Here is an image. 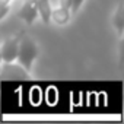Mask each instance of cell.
Returning a JSON list of instances; mask_svg holds the SVG:
<instances>
[{
  "label": "cell",
  "instance_id": "8992f818",
  "mask_svg": "<svg viewBox=\"0 0 124 124\" xmlns=\"http://www.w3.org/2000/svg\"><path fill=\"white\" fill-rule=\"evenodd\" d=\"M37 10H38V18H41V21L44 23H50L51 22V12H53V6H51V0H34Z\"/></svg>",
  "mask_w": 124,
  "mask_h": 124
},
{
  "label": "cell",
  "instance_id": "9c48e42d",
  "mask_svg": "<svg viewBox=\"0 0 124 124\" xmlns=\"http://www.w3.org/2000/svg\"><path fill=\"white\" fill-rule=\"evenodd\" d=\"M9 10H10L9 5H0V21H2V19L9 13Z\"/></svg>",
  "mask_w": 124,
  "mask_h": 124
},
{
  "label": "cell",
  "instance_id": "277c9868",
  "mask_svg": "<svg viewBox=\"0 0 124 124\" xmlns=\"http://www.w3.org/2000/svg\"><path fill=\"white\" fill-rule=\"evenodd\" d=\"M16 16L19 19H22L26 25H32L35 22V19L38 18V10L35 6V2L34 0H25L23 5L21 6V9L18 10Z\"/></svg>",
  "mask_w": 124,
  "mask_h": 124
},
{
  "label": "cell",
  "instance_id": "3957f363",
  "mask_svg": "<svg viewBox=\"0 0 124 124\" xmlns=\"http://www.w3.org/2000/svg\"><path fill=\"white\" fill-rule=\"evenodd\" d=\"M19 39L21 37L15 35L3 41V44L0 45V57L2 61H15L18 55V48H19Z\"/></svg>",
  "mask_w": 124,
  "mask_h": 124
},
{
  "label": "cell",
  "instance_id": "5b68a950",
  "mask_svg": "<svg viewBox=\"0 0 124 124\" xmlns=\"http://www.w3.org/2000/svg\"><path fill=\"white\" fill-rule=\"evenodd\" d=\"M70 18H72V12L69 8H64V6H57L55 9H53L51 12V21L57 25H67L70 22Z\"/></svg>",
  "mask_w": 124,
  "mask_h": 124
},
{
  "label": "cell",
  "instance_id": "7a4b0ae2",
  "mask_svg": "<svg viewBox=\"0 0 124 124\" xmlns=\"http://www.w3.org/2000/svg\"><path fill=\"white\" fill-rule=\"evenodd\" d=\"M3 64H0V80H29L31 72L23 69L18 61H2Z\"/></svg>",
  "mask_w": 124,
  "mask_h": 124
},
{
  "label": "cell",
  "instance_id": "7c38bea8",
  "mask_svg": "<svg viewBox=\"0 0 124 124\" xmlns=\"http://www.w3.org/2000/svg\"><path fill=\"white\" fill-rule=\"evenodd\" d=\"M0 64H2V57H0Z\"/></svg>",
  "mask_w": 124,
  "mask_h": 124
},
{
  "label": "cell",
  "instance_id": "8fae6325",
  "mask_svg": "<svg viewBox=\"0 0 124 124\" xmlns=\"http://www.w3.org/2000/svg\"><path fill=\"white\" fill-rule=\"evenodd\" d=\"M12 0H0V5H10Z\"/></svg>",
  "mask_w": 124,
  "mask_h": 124
},
{
  "label": "cell",
  "instance_id": "30bf717a",
  "mask_svg": "<svg viewBox=\"0 0 124 124\" xmlns=\"http://www.w3.org/2000/svg\"><path fill=\"white\" fill-rule=\"evenodd\" d=\"M58 5L60 6H64V8H69L72 6V0H58Z\"/></svg>",
  "mask_w": 124,
  "mask_h": 124
},
{
  "label": "cell",
  "instance_id": "52a82bcc",
  "mask_svg": "<svg viewBox=\"0 0 124 124\" xmlns=\"http://www.w3.org/2000/svg\"><path fill=\"white\" fill-rule=\"evenodd\" d=\"M112 26L114 29L118 32L120 37H123V29H124V8L123 3H118L114 13H112Z\"/></svg>",
  "mask_w": 124,
  "mask_h": 124
},
{
  "label": "cell",
  "instance_id": "6da1fadb",
  "mask_svg": "<svg viewBox=\"0 0 124 124\" xmlns=\"http://www.w3.org/2000/svg\"><path fill=\"white\" fill-rule=\"evenodd\" d=\"M37 57H38V45L35 44V41L32 38L22 35L21 39H19V48H18L16 61L23 69L31 72Z\"/></svg>",
  "mask_w": 124,
  "mask_h": 124
},
{
  "label": "cell",
  "instance_id": "ba28073f",
  "mask_svg": "<svg viewBox=\"0 0 124 124\" xmlns=\"http://www.w3.org/2000/svg\"><path fill=\"white\" fill-rule=\"evenodd\" d=\"M83 2H85V0H72V6H70V12H72V15H76V13L79 12V9L82 8Z\"/></svg>",
  "mask_w": 124,
  "mask_h": 124
}]
</instances>
